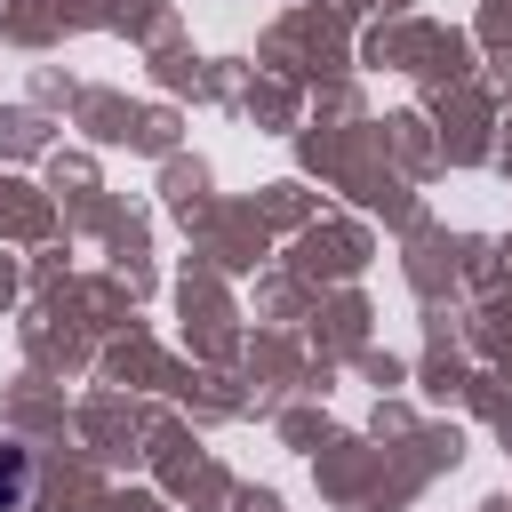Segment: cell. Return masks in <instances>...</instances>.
Instances as JSON below:
<instances>
[{
	"instance_id": "cell-1",
	"label": "cell",
	"mask_w": 512,
	"mask_h": 512,
	"mask_svg": "<svg viewBox=\"0 0 512 512\" xmlns=\"http://www.w3.org/2000/svg\"><path fill=\"white\" fill-rule=\"evenodd\" d=\"M24 496H32V448L0 440V512H24Z\"/></svg>"
}]
</instances>
